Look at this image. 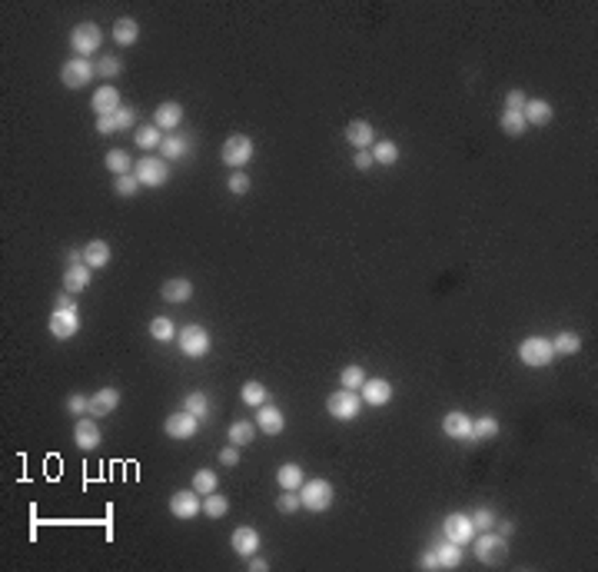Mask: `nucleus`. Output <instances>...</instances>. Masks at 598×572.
<instances>
[{
	"label": "nucleus",
	"instance_id": "7ed1b4c3",
	"mask_svg": "<svg viewBox=\"0 0 598 572\" xmlns=\"http://www.w3.org/2000/svg\"><path fill=\"white\" fill-rule=\"evenodd\" d=\"M472 543H475V556H479V563H485V566H499L502 559H505V553H509V539L499 536L495 529L475 533Z\"/></svg>",
	"mask_w": 598,
	"mask_h": 572
},
{
	"label": "nucleus",
	"instance_id": "aec40b11",
	"mask_svg": "<svg viewBox=\"0 0 598 572\" xmlns=\"http://www.w3.org/2000/svg\"><path fill=\"white\" fill-rule=\"evenodd\" d=\"M100 439H103V433H100V426L93 423V416H80L77 426H74V443H77L80 449H97Z\"/></svg>",
	"mask_w": 598,
	"mask_h": 572
},
{
	"label": "nucleus",
	"instance_id": "f704fd0d",
	"mask_svg": "<svg viewBox=\"0 0 598 572\" xmlns=\"http://www.w3.org/2000/svg\"><path fill=\"white\" fill-rule=\"evenodd\" d=\"M495 436H499V419L495 416L472 419V439L469 443H482V439H495Z\"/></svg>",
	"mask_w": 598,
	"mask_h": 572
},
{
	"label": "nucleus",
	"instance_id": "bf43d9fd",
	"mask_svg": "<svg viewBox=\"0 0 598 572\" xmlns=\"http://www.w3.org/2000/svg\"><path fill=\"white\" fill-rule=\"evenodd\" d=\"M419 566H422V569H429V572H435V569H439V559H435V553H432V549H425V556L419 559Z\"/></svg>",
	"mask_w": 598,
	"mask_h": 572
},
{
	"label": "nucleus",
	"instance_id": "052dcab7",
	"mask_svg": "<svg viewBox=\"0 0 598 572\" xmlns=\"http://www.w3.org/2000/svg\"><path fill=\"white\" fill-rule=\"evenodd\" d=\"M250 569L253 572H266V569H270V563H266V559H260V556H250Z\"/></svg>",
	"mask_w": 598,
	"mask_h": 572
},
{
	"label": "nucleus",
	"instance_id": "c756f323",
	"mask_svg": "<svg viewBox=\"0 0 598 572\" xmlns=\"http://www.w3.org/2000/svg\"><path fill=\"white\" fill-rule=\"evenodd\" d=\"M226 436H230L233 446H250L253 436H256V423H250V419H236V423H230V429H226Z\"/></svg>",
	"mask_w": 598,
	"mask_h": 572
},
{
	"label": "nucleus",
	"instance_id": "1a4fd4ad",
	"mask_svg": "<svg viewBox=\"0 0 598 572\" xmlns=\"http://www.w3.org/2000/svg\"><path fill=\"white\" fill-rule=\"evenodd\" d=\"M220 160L226 166H233V170H243V166L253 160V140L246 134L226 136V144H223V150H220Z\"/></svg>",
	"mask_w": 598,
	"mask_h": 572
},
{
	"label": "nucleus",
	"instance_id": "ea45409f",
	"mask_svg": "<svg viewBox=\"0 0 598 572\" xmlns=\"http://www.w3.org/2000/svg\"><path fill=\"white\" fill-rule=\"evenodd\" d=\"M176 326L170 316H156V320H150V336H153L156 343H173L176 340Z\"/></svg>",
	"mask_w": 598,
	"mask_h": 572
},
{
	"label": "nucleus",
	"instance_id": "4d7b16f0",
	"mask_svg": "<svg viewBox=\"0 0 598 572\" xmlns=\"http://www.w3.org/2000/svg\"><path fill=\"white\" fill-rule=\"evenodd\" d=\"M220 463L223 466H236V463H240V446H233V443H230L226 449H220Z\"/></svg>",
	"mask_w": 598,
	"mask_h": 572
},
{
	"label": "nucleus",
	"instance_id": "2eb2a0df",
	"mask_svg": "<svg viewBox=\"0 0 598 572\" xmlns=\"http://www.w3.org/2000/svg\"><path fill=\"white\" fill-rule=\"evenodd\" d=\"M230 546H233V553L236 556L250 559V556L260 553V533H256L253 526H236L233 536H230Z\"/></svg>",
	"mask_w": 598,
	"mask_h": 572
},
{
	"label": "nucleus",
	"instance_id": "c03bdc74",
	"mask_svg": "<svg viewBox=\"0 0 598 572\" xmlns=\"http://www.w3.org/2000/svg\"><path fill=\"white\" fill-rule=\"evenodd\" d=\"M120 74H123V60L120 57H110V54H106V57L97 60V77L113 80V77H120Z\"/></svg>",
	"mask_w": 598,
	"mask_h": 572
},
{
	"label": "nucleus",
	"instance_id": "c9c22d12",
	"mask_svg": "<svg viewBox=\"0 0 598 572\" xmlns=\"http://www.w3.org/2000/svg\"><path fill=\"white\" fill-rule=\"evenodd\" d=\"M240 396H243V403H246V406H263V403L270 399V389L263 386L260 379H250V383H243Z\"/></svg>",
	"mask_w": 598,
	"mask_h": 572
},
{
	"label": "nucleus",
	"instance_id": "6e6d98bb",
	"mask_svg": "<svg viewBox=\"0 0 598 572\" xmlns=\"http://www.w3.org/2000/svg\"><path fill=\"white\" fill-rule=\"evenodd\" d=\"M373 164H376V160H373L369 150H356V154H353V166H356V170H369Z\"/></svg>",
	"mask_w": 598,
	"mask_h": 572
},
{
	"label": "nucleus",
	"instance_id": "72a5a7b5",
	"mask_svg": "<svg viewBox=\"0 0 598 572\" xmlns=\"http://www.w3.org/2000/svg\"><path fill=\"white\" fill-rule=\"evenodd\" d=\"M552 349H555V356H575V353L582 349V336L579 333H572V330H565L552 340Z\"/></svg>",
	"mask_w": 598,
	"mask_h": 572
},
{
	"label": "nucleus",
	"instance_id": "9b49d317",
	"mask_svg": "<svg viewBox=\"0 0 598 572\" xmlns=\"http://www.w3.org/2000/svg\"><path fill=\"white\" fill-rule=\"evenodd\" d=\"M170 513H173L176 519H196V516L203 513L200 493H196L193 486H190V489H180V493H173V496H170Z\"/></svg>",
	"mask_w": 598,
	"mask_h": 572
},
{
	"label": "nucleus",
	"instance_id": "412c9836",
	"mask_svg": "<svg viewBox=\"0 0 598 572\" xmlns=\"http://www.w3.org/2000/svg\"><path fill=\"white\" fill-rule=\"evenodd\" d=\"M90 107H93V114L97 116H106V114H116V110L123 107L120 104V90L113 87V84H103V87L93 94V100H90Z\"/></svg>",
	"mask_w": 598,
	"mask_h": 572
},
{
	"label": "nucleus",
	"instance_id": "f257e3e1",
	"mask_svg": "<svg viewBox=\"0 0 598 572\" xmlns=\"http://www.w3.org/2000/svg\"><path fill=\"white\" fill-rule=\"evenodd\" d=\"M299 503L303 509L309 513H326L329 506H333V483L329 479H306V483L299 486Z\"/></svg>",
	"mask_w": 598,
	"mask_h": 572
},
{
	"label": "nucleus",
	"instance_id": "4c0bfd02",
	"mask_svg": "<svg viewBox=\"0 0 598 572\" xmlns=\"http://www.w3.org/2000/svg\"><path fill=\"white\" fill-rule=\"evenodd\" d=\"M369 154H373V160H376V164L392 166L399 160V144H396V140H379V144H373V150H369Z\"/></svg>",
	"mask_w": 598,
	"mask_h": 572
},
{
	"label": "nucleus",
	"instance_id": "37998d69",
	"mask_svg": "<svg viewBox=\"0 0 598 572\" xmlns=\"http://www.w3.org/2000/svg\"><path fill=\"white\" fill-rule=\"evenodd\" d=\"M339 383H343V389H356L359 393V386L366 383V369L353 363V366H346L343 373H339Z\"/></svg>",
	"mask_w": 598,
	"mask_h": 572
},
{
	"label": "nucleus",
	"instance_id": "79ce46f5",
	"mask_svg": "<svg viewBox=\"0 0 598 572\" xmlns=\"http://www.w3.org/2000/svg\"><path fill=\"white\" fill-rule=\"evenodd\" d=\"M216 483H220V479H216V473H213V469H196V473H193V489L200 496L216 493Z\"/></svg>",
	"mask_w": 598,
	"mask_h": 572
},
{
	"label": "nucleus",
	"instance_id": "c85d7f7f",
	"mask_svg": "<svg viewBox=\"0 0 598 572\" xmlns=\"http://www.w3.org/2000/svg\"><path fill=\"white\" fill-rule=\"evenodd\" d=\"M276 483H280V489H293V493H299V486L306 483L303 466H299V463H283L280 469H276Z\"/></svg>",
	"mask_w": 598,
	"mask_h": 572
},
{
	"label": "nucleus",
	"instance_id": "ddd939ff",
	"mask_svg": "<svg viewBox=\"0 0 598 572\" xmlns=\"http://www.w3.org/2000/svg\"><path fill=\"white\" fill-rule=\"evenodd\" d=\"M200 423L203 419H196L193 413L180 409V413H173V416H166V436L170 439H193L196 433H200Z\"/></svg>",
	"mask_w": 598,
	"mask_h": 572
},
{
	"label": "nucleus",
	"instance_id": "f03ea898",
	"mask_svg": "<svg viewBox=\"0 0 598 572\" xmlns=\"http://www.w3.org/2000/svg\"><path fill=\"white\" fill-rule=\"evenodd\" d=\"M100 44H103V30H100V24H93V20H83V24H77V27L70 30V47H74V57H87L90 54H97Z\"/></svg>",
	"mask_w": 598,
	"mask_h": 572
},
{
	"label": "nucleus",
	"instance_id": "8fccbe9b",
	"mask_svg": "<svg viewBox=\"0 0 598 572\" xmlns=\"http://www.w3.org/2000/svg\"><path fill=\"white\" fill-rule=\"evenodd\" d=\"M90 409V399L83 396V393H70L67 396V413H74V416H87Z\"/></svg>",
	"mask_w": 598,
	"mask_h": 572
},
{
	"label": "nucleus",
	"instance_id": "680f3d73",
	"mask_svg": "<svg viewBox=\"0 0 598 572\" xmlns=\"http://www.w3.org/2000/svg\"><path fill=\"white\" fill-rule=\"evenodd\" d=\"M67 263H70V266H74V263H83V250H80V246H70V250H67Z\"/></svg>",
	"mask_w": 598,
	"mask_h": 572
},
{
	"label": "nucleus",
	"instance_id": "cd10ccee",
	"mask_svg": "<svg viewBox=\"0 0 598 572\" xmlns=\"http://www.w3.org/2000/svg\"><path fill=\"white\" fill-rule=\"evenodd\" d=\"M110 243L106 240H90L87 246H83V263H87L90 270H103L106 263H110Z\"/></svg>",
	"mask_w": 598,
	"mask_h": 572
},
{
	"label": "nucleus",
	"instance_id": "f8f14e48",
	"mask_svg": "<svg viewBox=\"0 0 598 572\" xmlns=\"http://www.w3.org/2000/svg\"><path fill=\"white\" fill-rule=\"evenodd\" d=\"M47 326L54 333V340H74L80 330V310H54Z\"/></svg>",
	"mask_w": 598,
	"mask_h": 572
},
{
	"label": "nucleus",
	"instance_id": "4be33fe9",
	"mask_svg": "<svg viewBox=\"0 0 598 572\" xmlns=\"http://www.w3.org/2000/svg\"><path fill=\"white\" fill-rule=\"evenodd\" d=\"M522 116H525V124L529 126H545L552 124V116H555V107H552L549 100H525V107H522Z\"/></svg>",
	"mask_w": 598,
	"mask_h": 572
},
{
	"label": "nucleus",
	"instance_id": "dca6fc26",
	"mask_svg": "<svg viewBox=\"0 0 598 572\" xmlns=\"http://www.w3.org/2000/svg\"><path fill=\"white\" fill-rule=\"evenodd\" d=\"M359 396H363V403H369V406H386L389 399H392V383L382 376H376V379L366 376V383L359 386Z\"/></svg>",
	"mask_w": 598,
	"mask_h": 572
},
{
	"label": "nucleus",
	"instance_id": "bb28decb",
	"mask_svg": "<svg viewBox=\"0 0 598 572\" xmlns=\"http://www.w3.org/2000/svg\"><path fill=\"white\" fill-rule=\"evenodd\" d=\"M160 154H163L166 164H170V160H183V156L190 154V136H183V134H163Z\"/></svg>",
	"mask_w": 598,
	"mask_h": 572
},
{
	"label": "nucleus",
	"instance_id": "7c9ffc66",
	"mask_svg": "<svg viewBox=\"0 0 598 572\" xmlns=\"http://www.w3.org/2000/svg\"><path fill=\"white\" fill-rule=\"evenodd\" d=\"M432 553H435V559H439V569H455V566L462 563V546L449 543V539H442Z\"/></svg>",
	"mask_w": 598,
	"mask_h": 572
},
{
	"label": "nucleus",
	"instance_id": "20e7f679",
	"mask_svg": "<svg viewBox=\"0 0 598 572\" xmlns=\"http://www.w3.org/2000/svg\"><path fill=\"white\" fill-rule=\"evenodd\" d=\"M133 176L140 180V186H150V190H156V186H163L166 180H170V164H166L163 156H140L133 166Z\"/></svg>",
	"mask_w": 598,
	"mask_h": 572
},
{
	"label": "nucleus",
	"instance_id": "6e6552de",
	"mask_svg": "<svg viewBox=\"0 0 598 572\" xmlns=\"http://www.w3.org/2000/svg\"><path fill=\"white\" fill-rule=\"evenodd\" d=\"M97 77V64H90L87 57H70L64 67H60V84L70 90L87 87L90 80Z\"/></svg>",
	"mask_w": 598,
	"mask_h": 572
},
{
	"label": "nucleus",
	"instance_id": "a19ab883",
	"mask_svg": "<svg viewBox=\"0 0 598 572\" xmlns=\"http://www.w3.org/2000/svg\"><path fill=\"white\" fill-rule=\"evenodd\" d=\"M203 513L210 516V519H223V516L230 513V499H226V496H220V493L203 496Z\"/></svg>",
	"mask_w": 598,
	"mask_h": 572
},
{
	"label": "nucleus",
	"instance_id": "a18cd8bd",
	"mask_svg": "<svg viewBox=\"0 0 598 572\" xmlns=\"http://www.w3.org/2000/svg\"><path fill=\"white\" fill-rule=\"evenodd\" d=\"M226 186H230V194L246 196V194H250V186H253V180L246 176V170H233L230 180H226Z\"/></svg>",
	"mask_w": 598,
	"mask_h": 572
},
{
	"label": "nucleus",
	"instance_id": "58836bf2",
	"mask_svg": "<svg viewBox=\"0 0 598 572\" xmlns=\"http://www.w3.org/2000/svg\"><path fill=\"white\" fill-rule=\"evenodd\" d=\"M183 409H186V413H193L196 419H206V416H210V396H206L203 389H193V393H186Z\"/></svg>",
	"mask_w": 598,
	"mask_h": 572
},
{
	"label": "nucleus",
	"instance_id": "09e8293b",
	"mask_svg": "<svg viewBox=\"0 0 598 572\" xmlns=\"http://www.w3.org/2000/svg\"><path fill=\"white\" fill-rule=\"evenodd\" d=\"M299 506H303V503H299V493H293V489H283V496L276 499V509H280V513H286V516L296 513Z\"/></svg>",
	"mask_w": 598,
	"mask_h": 572
},
{
	"label": "nucleus",
	"instance_id": "e433bc0d",
	"mask_svg": "<svg viewBox=\"0 0 598 572\" xmlns=\"http://www.w3.org/2000/svg\"><path fill=\"white\" fill-rule=\"evenodd\" d=\"M499 126H502V134H505V136H522L525 130H529V124H525L522 110H505V114H502V120H499Z\"/></svg>",
	"mask_w": 598,
	"mask_h": 572
},
{
	"label": "nucleus",
	"instance_id": "a211bd4d",
	"mask_svg": "<svg viewBox=\"0 0 598 572\" xmlns=\"http://www.w3.org/2000/svg\"><path fill=\"white\" fill-rule=\"evenodd\" d=\"M116 406H120V389L103 386V389H97V393L90 396V409H87V416L103 419V416H110V413H113Z\"/></svg>",
	"mask_w": 598,
	"mask_h": 572
},
{
	"label": "nucleus",
	"instance_id": "393cba45",
	"mask_svg": "<svg viewBox=\"0 0 598 572\" xmlns=\"http://www.w3.org/2000/svg\"><path fill=\"white\" fill-rule=\"evenodd\" d=\"M113 44L116 47H133L136 40H140V24H136L133 17H120V20H113Z\"/></svg>",
	"mask_w": 598,
	"mask_h": 572
},
{
	"label": "nucleus",
	"instance_id": "3c124183",
	"mask_svg": "<svg viewBox=\"0 0 598 572\" xmlns=\"http://www.w3.org/2000/svg\"><path fill=\"white\" fill-rule=\"evenodd\" d=\"M113 116H116V134H123V130L136 126V110L133 107H120Z\"/></svg>",
	"mask_w": 598,
	"mask_h": 572
},
{
	"label": "nucleus",
	"instance_id": "0eeeda50",
	"mask_svg": "<svg viewBox=\"0 0 598 572\" xmlns=\"http://www.w3.org/2000/svg\"><path fill=\"white\" fill-rule=\"evenodd\" d=\"M176 343H180V349H183V356L190 359H200L210 353L213 340L210 333H206V326H200V323H190V326H183V330L176 333Z\"/></svg>",
	"mask_w": 598,
	"mask_h": 572
},
{
	"label": "nucleus",
	"instance_id": "a878e982",
	"mask_svg": "<svg viewBox=\"0 0 598 572\" xmlns=\"http://www.w3.org/2000/svg\"><path fill=\"white\" fill-rule=\"evenodd\" d=\"M90 276H93V270H90L87 263H74V266H67V273H64V290L83 293L90 286Z\"/></svg>",
	"mask_w": 598,
	"mask_h": 572
},
{
	"label": "nucleus",
	"instance_id": "f3484780",
	"mask_svg": "<svg viewBox=\"0 0 598 572\" xmlns=\"http://www.w3.org/2000/svg\"><path fill=\"white\" fill-rule=\"evenodd\" d=\"M183 124V104L176 100H166L153 110V126H160L163 134H176V126Z\"/></svg>",
	"mask_w": 598,
	"mask_h": 572
},
{
	"label": "nucleus",
	"instance_id": "4468645a",
	"mask_svg": "<svg viewBox=\"0 0 598 572\" xmlns=\"http://www.w3.org/2000/svg\"><path fill=\"white\" fill-rule=\"evenodd\" d=\"M256 429L266 433V436H280L283 429H286V416H283V409L273 406V403L256 406Z\"/></svg>",
	"mask_w": 598,
	"mask_h": 572
},
{
	"label": "nucleus",
	"instance_id": "603ef678",
	"mask_svg": "<svg viewBox=\"0 0 598 572\" xmlns=\"http://www.w3.org/2000/svg\"><path fill=\"white\" fill-rule=\"evenodd\" d=\"M54 310H80L77 306V293H57V300H54Z\"/></svg>",
	"mask_w": 598,
	"mask_h": 572
},
{
	"label": "nucleus",
	"instance_id": "5fc2aeb1",
	"mask_svg": "<svg viewBox=\"0 0 598 572\" xmlns=\"http://www.w3.org/2000/svg\"><path fill=\"white\" fill-rule=\"evenodd\" d=\"M97 134H103V136L116 134V116H113V114H106V116H97Z\"/></svg>",
	"mask_w": 598,
	"mask_h": 572
},
{
	"label": "nucleus",
	"instance_id": "5701e85b",
	"mask_svg": "<svg viewBox=\"0 0 598 572\" xmlns=\"http://www.w3.org/2000/svg\"><path fill=\"white\" fill-rule=\"evenodd\" d=\"M346 140L356 146V150H369V146L376 144V130H373V124H369V120H349Z\"/></svg>",
	"mask_w": 598,
	"mask_h": 572
},
{
	"label": "nucleus",
	"instance_id": "6ab92c4d",
	"mask_svg": "<svg viewBox=\"0 0 598 572\" xmlns=\"http://www.w3.org/2000/svg\"><path fill=\"white\" fill-rule=\"evenodd\" d=\"M442 433L449 439H462V443H469V439H472V416H465V413H459V409L445 413V416H442Z\"/></svg>",
	"mask_w": 598,
	"mask_h": 572
},
{
	"label": "nucleus",
	"instance_id": "9d476101",
	"mask_svg": "<svg viewBox=\"0 0 598 572\" xmlns=\"http://www.w3.org/2000/svg\"><path fill=\"white\" fill-rule=\"evenodd\" d=\"M475 529L472 526V519H469V513H449L442 519V536L449 539V543H455V546H469L475 539Z\"/></svg>",
	"mask_w": 598,
	"mask_h": 572
},
{
	"label": "nucleus",
	"instance_id": "b1692460",
	"mask_svg": "<svg viewBox=\"0 0 598 572\" xmlns=\"http://www.w3.org/2000/svg\"><path fill=\"white\" fill-rule=\"evenodd\" d=\"M166 303H190L193 300V283L186 280V276H173V280L163 283V290H160Z\"/></svg>",
	"mask_w": 598,
	"mask_h": 572
},
{
	"label": "nucleus",
	"instance_id": "473e14b6",
	"mask_svg": "<svg viewBox=\"0 0 598 572\" xmlns=\"http://www.w3.org/2000/svg\"><path fill=\"white\" fill-rule=\"evenodd\" d=\"M133 140H136V146H140V150H146V154H150V150H160V144H163V130H160V126H140V130H136L133 134Z\"/></svg>",
	"mask_w": 598,
	"mask_h": 572
},
{
	"label": "nucleus",
	"instance_id": "13d9d810",
	"mask_svg": "<svg viewBox=\"0 0 598 572\" xmlns=\"http://www.w3.org/2000/svg\"><path fill=\"white\" fill-rule=\"evenodd\" d=\"M499 536H505V539H512V533H515V523L512 519H495V526H492Z\"/></svg>",
	"mask_w": 598,
	"mask_h": 572
},
{
	"label": "nucleus",
	"instance_id": "de8ad7c7",
	"mask_svg": "<svg viewBox=\"0 0 598 572\" xmlns=\"http://www.w3.org/2000/svg\"><path fill=\"white\" fill-rule=\"evenodd\" d=\"M136 190H140V180H136L133 174L116 176V180H113V194H116V196H133Z\"/></svg>",
	"mask_w": 598,
	"mask_h": 572
},
{
	"label": "nucleus",
	"instance_id": "864d4df0",
	"mask_svg": "<svg viewBox=\"0 0 598 572\" xmlns=\"http://www.w3.org/2000/svg\"><path fill=\"white\" fill-rule=\"evenodd\" d=\"M525 90H509V94H505V110H522L525 107Z\"/></svg>",
	"mask_w": 598,
	"mask_h": 572
},
{
	"label": "nucleus",
	"instance_id": "49530a36",
	"mask_svg": "<svg viewBox=\"0 0 598 572\" xmlns=\"http://www.w3.org/2000/svg\"><path fill=\"white\" fill-rule=\"evenodd\" d=\"M469 519H472V526L479 529V533H485V529H492V526H495V513L489 509V506H479V509H472V513H469Z\"/></svg>",
	"mask_w": 598,
	"mask_h": 572
},
{
	"label": "nucleus",
	"instance_id": "423d86ee",
	"mask_svg": "<svg viewBox=\"0 0 598 572\" xmlns=\"http://www.w3.org/2000/svg\"><path fill=\"white\" fill-rule=\"evenodd\" d=\"M326 409H329V416H333V419L349 423V419L359 416V409H363V396H359L356 389H336V393H329Z\"/></svg>",
	"mask_w": 598,
	"mask_h": 572
},
{
	"label": "nucleus",
	"instance_id": "39448f33",
	"mask_svg": "<svg viewBox=\"0 0 598 572\" xmlns=\"http://www.w3.org/2000/svg\"><path fill=\"white\" fill-rule=\"evenodd\" d=\"M519 359L525 363V366H532V369L552 366V359H555L552 340H545V336H525V340L519 343Z\"/></svg>",
	"mask_w": 598,
	"mask_h": 572
},
{
	"label": "nucleus",
	"instance_id": "2f4dec72",
	"mask_svg": "<svg viewBox=\"0 0 598 572\" xmlns=\"http://www.w3.org/2000/svg\"><path fill=\"white\" fill-rule=\"evenodd\" d=\"M103 166L110 170L113 176H126V174H133V160H130V154H123V150H110V154L103 156Z\"/></svg>",
	"mask_w": 598,
	"mask_h": 572
}]
</instances>
